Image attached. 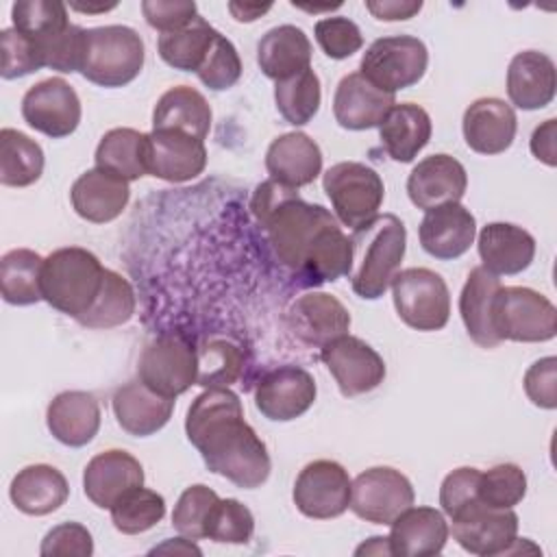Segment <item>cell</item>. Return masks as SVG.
<instances>
[{"label": "cell", "instance_id": "obj_5", "mask_svg": "<svg viewBox=\"0 0 557 557\" xmlns=\"http://www.w3.org/2000/svg\"><path fill=\"white\" fill-rule=\"evenodd\" d=\"M144 61V41L135 28L109 24L85 30L81 74L89 83L107 89L124 87L139 76Z\"/></svg>", "mask_w": 557, "mask_h": 557}, {"label": "cell", "instance_id": "obj_44", "mask_svg": "<svg viewBox=\"0 0 557 557\" xmlns=\"http://www.w3.org/2000/svg\"><path fill=\"white\" fill-rule=\"evenodd\" d=\"M13 28L44 44L70 26L67 7L59 0H20L11 7Z\"/></svg>", "mask_w": 557, "mask_h": 557}, {"label": "cell", "instance_id": "obj_62", "mask_svg": "<svg viewBox=\"0 0 557 557\" xmlns=\"http://www.w3.org/2000/svg\"><path fill=\"white\" fill-rule=\"evenodd\" d=\"M292 7L305 9V11H309V13H318V11H333V9H339L342 2H335V4H302V2H292Z\"/></svg>", "mask_w": 557, "mask_h": 557}, {"label": "cell", "instance_id": "obj_10", "mask_svg": "<svg viewBox=\"0 0 557 557\" xmlns=\"http://www.w3.org/2000/svg\"><path fill=\"white\" fill-rule=\"evenodd\" d=\"M137 379L152 392L176 398L196 385L198 350L178 333L159 335L141 350Z\"/></svg>", "mask_w": 557, "mask_h": 557}, {"label": "cell", "instance_id": "obj_56", "mask_svg": "<svg viewBox=\"0 0 557 557\" xmlns=\"http://www.w3.org/2000/svg\"><path fill=\"white\" fill-rule=\"evenodd\" d=\"M366 9L383 22H398L409 20L420 13L422 2L420 0H368Z\"/></svg>", "mask_w": 557, "mask_h": 557}, {"label": "cell", "instance_id": "obj_6", "mask_svg": "<svg viewBox=\"0 0 557 557\" xmlns=\"http://www.w3.org/2000/svg\"><path fill=\"white\" fill-rule=\"evenodd\" d=\"M322 187L331 200L335 218L352 231L379 215L385 196V185L379 172L359 161H339L331 165L322 176Z\"/></svg>", "mask_w": 557, "mask_h": 557}, {"label": "cell", "instance_id": "obj_40", "mask_svg": "<svg viewBox=\"0 0 557 557\" xmlns=\"http://www.w3.org/2000/svg\"><path fill=\"white\" fill-rule=\"evenodd\" d=\"M135 313V289L115 270H104L102 287L94 305L76 320L87 329H113L126 324Z\"/></svg>", "mask_w": 557, "mask_h": 557}, {"label": "cell", "instance_id": "obj_12", "mask_svg": "<svg viewBox=\"0 0 557 557\" xmlns=\"http://www.w3.org/2000/svg\"><path fill=\"white\" fill-rule=\"evenodd\" d=\"M350 490L352 481L342 463L333 459H315L298 472L292 498L302 516L329 520L348 509Z\"/></svg>", "mask_w": 557, "mask_h": 557}, {"label": "cell", "instance_id": "obj_19", "mask_svg": "<svg viewBox=\"0 0 557 557\" xmlns=\"http://www.w3.org/2000/svg\"><path fill=\"white\" fill-rule=\"evenodd\" d=\"M468 187L466 168L450 154L437 152L418 161L409 172L407 194L418 209H435L448 202H459Z\"/></svg>", "mask_w": 557, "mask_h": 557}, {"label": "cell", "instance_id": "obj_50", "mask_svg": "<svg viewBox=\"0 0 557 557\" xmlns=\"http://www.w3.org/2000/svg\"><path fill=\"white\" fill-rule=\"evenodd\" d=\"M313 33H315V41L322 48V52L335 61L348 59L363 46V35H361L359 26L344 15L318 20Z\"/></svg>", "mask_w": 557, "mask_h": 557}, {"label": "cell", "instance_id": "obj_20", "mask_svg": "<svg viewBox=\"0 0 557 557\" xmlns=\"http://www.w3.org/2000/svg\"><path fill=\"white\" fill-rule=\"evenodd\" d=\"M139 485H144L139 459L120 448L94 455L83 472L85 496L100 509H111L117 498Z\"/></svg>", "mask_w": 557, "mask_h": 557}, {"label": "cell", "instance_id": "obj_54", "mask_svg": "<svg viewBox=\"0 0 557 557\" xmlns=\"http://www.w3.org/2000/svg\"><path fill=\"white\" fill-rule=\"evenodd\" d=\"M141 11L146 22L161 35L187 26L198 15V7L191 0H144Z\"/></svg>", "mask_w": 557, "mask_h": 557}, {"label": "cell", "instance_id": "obj_39", "mask_svg": "<svg viewBox=\"0 0 557 557\" xmlns=\"http://www.w3.org/2000/svg\"><path fill=\"white\" fill-rule=\"evenodd\" d=\"M44 172L41 146L15 128L0 131V183L7 187H28Z\"/></svg>", "mask_w": 557, "mask_h": 557}, {"label": "cell", "instance_id": "obj_38", "mask_svg": "<svg viewBox=\"0 0 557 557\" xmlns=\"http://www.w3.org/2000/svg\"><path fill=\"white\" fill-rule=\"evenodd\" d=\"M44 257L30 248H13L0 261L2 298L9 305H35L41 298Z\"/></svg>", "mask_w": 557, "mask_h": 557}, {"label": "cell", "instance_id": "obj_18", "mask_svg": "<svg viewBox=\"0 0 557 557\" xmlns=\"http://www.w3.org/2000/svg\"><path fill=\"white\" fill-rule=\"evenodd\" d=\"M287 326L305 346L324 348L348 333L350 313L335 296L324 292H307L289 305Z\"/></svg>", "mask_w": 557, "mask_h": 557}, {"label": "cell", "instance_id": "obj_34", "mask_svg": "<svg viewBox=\"0 0 557 557\" xmlns=\"http://www.w3.org/2000/svg\"><path fill=\"white\" fill-rule=\"evenodd\" d=\"M500 287L503 285L496 274L487 272L483 265H476L470 270L459 294V313L463 326L470 339L481 348H494L500 344L492 326V307Z\"/></svg>", "mask_w": 557, "mask_h": 557}, {"label": "cell", "instance_id": "obj_32", "mask_svg": "<svg viewBox=\"0 0 557 557\" xmlns=\"http://www.w3.org/2000/svg\"><path fill=\"white\" fill-rule=\"evenodd\" d=\"M257 63L268 78L285 81L311 67V41L294 24L274 26L257 44Z\"/></svg>", "mask_w": 557, "mask_h": 557}, {"label": "cell", "instance_id": "obj_21", "mask_svg": "<svg viewBox=\"0 0 557 557\" xmlns=\"http://www.w3.org/2000/svg\"><path fill=\"white\" fill-rule=\"evenodd\" d=\"M476 235V220L461 202H448L424 211L418 228L424 252L450 261L468 252Z\"/></svg>", "mask_w": 557, "mask_h": 557}, {"label": "cell", "instance_id": "obj_4", "mask_svg": "<svg viewBox=\"0 0 557 557\" xmlns=\"http://www.w3.org/2000/svg\"><path fill=\"white\" fill-rule=\"evenodd\" d=\"M104 270L100 259L87 248H57L44 259L41 298L52 309L78 320L94 305Z\"/></svg>", "mask_w": 557, "mask_h": 557}, {"label": "cell", "instance_id": "obj_26", "mask_svg": "<svg viewBox=\"0 0 557 557\" xmlns=\"http://www.w3.org/2000/svg\"><path fill=\"white\" fill-rule=\"evenodd\" d=\"M476 250L483 268L496 276H511L527 270L535 257V239L511 222H490L479 231Z\"/></svg>", "mask_w": 557, "mask_h": 557}, {"label": "cell", "instance_id": "obj_55", "mask_svg": "<svg viewBox=\"0 0 557 557\" xmlns=\"http://www.w3.org/2000/svg\"><path fill=\"white\" fill-rule=\"evenodd\" d=\"M524 392L535 407L555 409L557 407V359L544 357L529 366L524 372Z\"/></svg>", "mask_w": 557, "mask_h": 557}, {"label": "cell", "instance_id": "obj_8", "mask_svg": "<svg viewBox=\"0 0 557 557\" xmlns=\"http://www.w3.org/2000/svg\"><path fill=\"white\" fill-rule=\"evenodd\" d=\"M429 65V50L413 35L381 37L368 46L359 72L381 91L396 94L416 85Z\"/></svg>", "mask_w": 557, "mask_h": 557}, {"label": "cell", "instance_id": "obj_2", "mask_svg": "<svg viewBox=\"0 0 557 557\" xmlns=\"http://www.w3.org/2000/svg\"><path fill=\"white\" fill-rule=\"evenodd\" d=\"M185 433L205 466L237 487L255 490L270 476L272 461L263 440L244 420L239 396L228 387H207L194 398Z\"/></svg>", "mask_w": 557, "mask_h": 557}, {"label": "cell", "instance_id": "obj_61", "mask_svg": "<svg viewBox=\"0 0 557 557\" xmlns=\"http://www.w3.org/2000/svg\"><path fill=\"white\" fill-rule=\"evenodd\" d=\"M115 7H117V2H109V4H76V2H72L70 4V9L81 11V13H104V11H111Z\"/></svg>", "mask_w": 557, "mask_h": 557}, {"label": "cell", "instance_id": "obj_24", "mask_svg": "<svg viewBox=\"0 0 557 557\" xmlns=\"http://www.w3.org/2000/svg\"><path fill=\"white\" fill-rule=\"evenodd\" d=\"M70 200L76 215L94 224H104L122 215L131 200V187L128 181L107 170L91 168L74 181Z\"/></svg>", "mask_w": 557, "mask_h": 557}, {"label": "cell", "instance_id": "obj_48", "mask_svg": "<svg viewBox=\"0 0 557 557\" xmlns=\"http://www.w3.org/2000/svg\"><path fill=\"white\" fill-rule=\"evenodd\" d=\"M196 76L200 78V83L205 87H209L213 91H224L239 81V76H242L239 52L233 46V41L226 39L220 30H218L202 65L198 67Z\"/></svg>", "mask_w": 557, "mask_h": 557}, {"label": "cell", "instance_id": "obj_59", "mask_svg": "<svg viewBox=\"0 0 557 557\" xmlns=\"http://www.w3.org/2000/svg\"><path fill=\"white\" fill-rule=\"evenodd\" d=\"M152 553H183V555L194 553V555H200V548L189 537H176V540H168L165 544L152 548Z\"/></svg>", "mask_w": 557, "mask_h": 557}, {"label": "cell", "instance_id": "obj_16", "mask_svg": "<svg viewBox=\"0 0 557 557\" xmlns=\"http://www.w3.org/2000/svg\"><path fill=\"white\" fill-rule=\"evenodd\" d=\"M318 394L313 376L300 366H276L263 372L255 385V407L274 422L300 418Z\"/></svg>", "mask_w": 557, "mask_h": 557}, {"label": "cell", "instance_id": "obj_58", "mask_svg": "<svg viewBox=\"0 0 557 557\" xmlns=\"http://www.w3.org/2000/svg\"><path fill=\"white\" fill-rule=\"evenodd\" d=\"M272 4H252V2H228V11L237 22H255L263 13H268Z\"/></svg>", "mask_w": 557, "mask_h": 557}, {"label": "cell", "instance_id": "obj_3", "mask_svg": "<svg viewBox=\"0 0 557 557\" xmlns=\"http://www.w3.org/2000/svg\"><path fill=\"white\" fill-rule=\"evenodd\" d=\"M350 287L363 300L381 298L400 272L407 228L394 213H379L350 235Z\"/></svg>", "mask_w": 557, "mask_h": 557}, {"label": "cell", "instance_id": "obj_9", "mask_svg": "<svg viewBox=\"0 0 557 557\" xmlns=\"http://www.w3.org/2000/svg\"><path fill=\"white\" fill-rule=\"evenodd\" d=\"M392 298L398 318L416 331H440L450 318L446 281L429 268L400 270L392 281Z\"/></svg>", "mask_w": 557, "mask_h": 557}, {"label": "cell", "instance_id": "obj_7", "mask_svg": "<svg viewBox=\"0 0 557 557\" xmlns=\"http://www.w3.org/2000/svg\"><path fill=\"white\" fill-rule=\"evenodd\" d=\"M492 326L500 342H548L557 333V309L531 287H500L492 307Z\"/></svg>", "mask_w": 557, "mask_h": 557}, {"label": "cell", "instance_id": "obj_30", "mask_svg": "<svg viewBox=\"0 0 557 557\" xmlns=\"http://www.w3.org/2000/svg\"><path fill=\"white\" fill-rule=\"evenodd\" d=\"M392 555L429 557L442 553L448 540V522L435 507H409L392 524Z\"/></svg>", "mask_w": 557, "mask_h": 557}, {"label": "cell", "instance_id": "obj_53", "mask_svg": "<svg viewBox=\"0 0 557 557\" xmlns=\"http://www.w3.org/2000/svg\"><path fill=\"white\" fill-rule=\"evenodd\" d=\"M479 476H481V470L470 468V466H461L444 476V481L440 485V505L448 518L455 511H459L463 505L479 498V494H476Z\"/></svg>", "mask_w": 557, "mask_h": 557}, {"label": "cell", "instance_id": "obj_57", "mask_svg": "<svg viewBox=\"0 0 557 557\" xmlns=\"http://www.w3.org/2000/svg\"><path fill=\"white\" fill-rule=\"evenodd\" d=\"M555 137H557V120H546L544 124H540L533 135H531V152L535 159H540L546 165H555L557 163V148H555Z\"/></svg>", "mask_w": 557, "mask_h": 557}, {"label": "cell", "instance_id": "obj_31", "mask_svg": "<svg viewBox=\"0 0 557 557\" xmlns=\"http://www.w3.org/2000/svg\"><path fill=\"white\" fill-rule=\"evenodd\" d=\"M13 505L26 516H46L57 511L70 496V485L61 470L48 463L22 468L9 487Z\"/></svg>", "mask_w": 557, "mask_h": 557}, {"label": "cell", "instance_id": "obj_33", "mask_svg": "<svg viewBox=\"0 0 557 557\" xmlns=\"http://www.w3.org/2000/svg\"><path fill=\"white\" fill-rule=\"evenodd\" d=\"M433 124L429 113L413 102H396L379 126V139L392 161L409 163L429 144Z\"/></svg>", "mask_w": 557, "mask_h": 557}, {"label": "cell", "instance_id": "obj_28", "mask_svg": "<svg viewBox=\"0 0 557 557\" xmlns=\"http://www.w3.org/2000/svg\"><path fill=\"white\" fill-rule=\"evenodd\" d=\"M111 407L122 431L135 437H148L168 424L174 411V398L152 392L137 379L113 392Z\"/></svg>", "mask_w": 557, "mask_h": 557}, {"label": "cell", "instance_id": "obj_42", "mask_svg": "<svg viewBox=\"0 0 557 557\" xmlns=\"http://www.w3.org/2000/svg\"><path fill=\"white\" fill-rule=\"evenodd\" d=\"M322 89L318 74L307 67L285 81H278L274 87V102L278 113L287 124L302 126L313 120L320 109Z\"/></svg>", "mask_w": 557, "mask_h": 557}, {"label": "cell", "instance_id": "obj_52", "mask_svg": "<svg viewBox=\"0 0 557 557\" xmlns=\"http://www.w3.org/2000/svg\"><path fill=\"white\" fill-rule=\"evenodd\" d=\"M44 557L52 555H74V557H89L94 555V540L87 527L81 522H63L52 527L39 546Z\"/></svg>", "mask_w": 557, "mask_h": 557}, {"label": "cell", "instance_id": "obj_25", "mask_svg": "<svg viewBox=\"0 0 557 557\" xmlns=\"http://www.w3.org/2000/svg\"><path fill=\"white\" fill-rule=\"evenodd\" d=\"M557 70L548 54L540 50L518 52L507 67V96L522 111L544 109L553 102Z\"/></svg>", "mask_w": 557, "mask_h": 557}, {"label": "cell", "instance_id": "obj_29", "mask_svg": "<svg viewBox=\"0 0 557 557\" xmlns=\"http://www.w3.org/2000/svg\"><path fill=\"white\" fill-rule=\"evenodd\" d=\"M46 424L57 442L81 448L89 444L100 429V405L89 392H61L48 405Z\"/></svg>", "mask_w": 557, "mask_h": 557}, {"label": "cell", "instance_id": "obj_36", "mask_svg": "<svg viewBox=\"0 0 557 557\" xmlns=\"http://www.w3.org/2000/svg\"><path fill=\"white\" fill-rule=\"evenodd\" d=\"M96 168L107 170L124 181L146 176V133L135 128H111L102 135L96 148Z\"/></svg>", "mask_w": 557, "mask_h": 557}, {"label": "cell", "instance_id": "obj_22", "mask_svg": "<svg viewBox=\"0 0 557 557\" xmlns=\"http://www.w3.org/2000/svg\"><path fill=\"white\" fill-rule=\"evenodd\" d=\"M394 104V94L381 91L361 72H350L335 87L333 115L342 128L368 131L381 126Z\"/></svg>", "mask_w": 557, "mask_h": 557}, {"label": "cell", "instance_id": "obj_13", "mask_svg": "<svg viewBox=\"0 0 557 557\" xmlns=\"http://www.w3.org/2000/svg\"><path fill=\"white\" fill-rule=\"evenodd\" d=\"M453 537L457 544L481 557L505 555L518 535V516L513 509H498L481 503L479 498L463 505L450 516Z\"/></svg>", "mask_w": 557, "mask_h": 557}, {"label": "cell", "instance_id": "obj_35", "mask_svg": "<svg viewBox=\"0 0 557 557\" xmlns=\"http://www.w3.org/2000/svg\"><path fill=\"white\" fill-rule=\"evenodd\" d=\"M211 107L207 98L187 85L168 89L154 104L152 128H174L183 131L200 141L211 131Z\"/></svg>", "mask_w": 557, "mask_h": 557}, {"label": "cell", "instance_id": "obj_45", "mask_svg": "<svg viewBox=\"0 0 557 557\" xmlns=\"http://www.w3.org/2000/svg\"><path fill=\"white\" fill-rule=\"evenodd\" d=\"M252 531L255 516L237 498H218L205 522V537L222 544H246Z\"/></svg>", "mask_w": 557, "mask_h": 557}, {"label": "cell", "instance_id": "obj_60", "mask_svg": "<svg viewBox=\"0 0 557 557\" xmlns=\"http://www.w3.org/2000/svg\"><path fill=\"white\" fill-rule=\"evenodd\" d=\"M357 555H392V548H389V540L383 537V535H374L370 537L368 542H363L357 550Z\"/></svg>", "mask_w": 557, "mask_h": 557}, {"label": "cell", "instance_id": "obj_11", "mask_svg": "<svg viewBox=\"0 0 557 557\" xmlns=\"http://www.w3.org/2000/svg\"><path fill=\"white\" fill-rule=\"evenodd\" d=\"M416 500L411 481L396 468L374 466L357 474L350 490V509L372 524H392Z\"/></svg>", "mask_w": 557, "mask_h": 557}, {"label": "cell", "instance_id": "obj_27", "mask_svg": "<svg viewBox=\"0 0 557 557\" xmlns=\"http://www.w3.org/2000/svg\"><path fill=\"white\" fill-rule=\"evenodd\" d=\"M265 170L287 187L311 185L322 172V150L307 133H283L268 146Z\"/></svg>", "mask_w": 557, "mask_h": 557}, {"label": "cell", "instance_id": "obj_51", "mask_svg": "<svg viewBox=\"0 0 557 557\" xmlns=\"http://www.w3.org/2000/svg\"><path fill=\"white\" fill-rule=\"evenodd\" d=\"M85 30L87 28L70 24L67 28H63L54 37L39 44L41 50H44L46 67H52V70L63 72V74L81 72L83 57H85Z\"/></svg>", "mask_w": 557, "mask_h": 557}, {"label": "cell", "instance_id": "obj_37", "mask_svg": "<svg viewBox=\"0 0 557 557\" xmlns=\"http://www.w3.org/2000/svg\"><path fill=\"white\" fill-rule=\"evenodd\" d=\"M215 35L218 30L202 15H196L187 26L159 35L157 50L170 67L181 72H198Z\"/></svg>", "mask_w": 557, "mask_h": 557}, {"label": "cell", "instance_id": "obj_1", "mask_svg": "<svg viewBox=\"0 0 557 557\" xmlns=\"http://www.w3.org/2000/svg\"><path fill=\"white\" fill-rule=\"evenodd\" d=\"M250 209L276 259L307 283H333L350 274V237L322 205L307 202L294 187L268 178L257 185Z\"/></svg>", "mask_w": 557, "mask_h": 557}, {"label": "cell", "instance_id": "obj_17", "mask_svg": "<svg viewBox=\"0 0 557 557\" xmlns=\"http://www.w3.org/2000/svg\"><path fill=\"white\" fill-rule=\"evenodd\" d=\"M205 165V141L174 128H152L146 133L148 174L168 183H185L202 174Z\"/></svg>", "mask_w": 557, "mask_h": 557}, {"label": "cell", "instance_id": "obj_49", "mask_svg": "<svg viewBox=\"0 0 557 557\" xmlns=\"http://www.w3.org/2000/svg\"><path fill=\"white\" fill-rule=\"evenodd\" d=\"M220 496L202 485V483H196V485H189L183 490V494L178 496L176 505H174V511H172V527L183 535V537H189V540H202L205 537V522H207V516L213 507V503L218 500Z\"/></svg>", "mask_w": 557, "mask_h": 557}, {"label": "cell", "instance_id": "obj_23", "mask_svg": "<svg viewBox=\"0 0 557 557\" xmlns=\"http://www.w3.org/2000/svg\"><path fill=\"white\" fill-rule=\"evenodd\" d=\"M518 120L509 102L500 98H479L466 111L461 120L463 139L470 150L479 154H500L516 137Z\"/></svg>", "mask_w": 557, "mask_h": 557}, {"label": "cell", "instance_id": "obj_43", "mask_svg": "<svg viewBox=\"0 0 557 557\" xmlns=\"http://www.w3.org/2000/svg\"><path fill=\"white\" fill-rule=\"evenodd\" d=\"M113 527L124 535H137L152 529L165 516V500L144 485L126 492L109 509Z\"/></svg>", "mask_w": 557, "mask_h": 557}, {"label": "cell", "instance_id": "obj_46", "mask_svg": "<svg viewBox=\"0 0 557 557\" xmlns=\"http://www.w3.org/2000/svg\"><path fill=\"white\" fill-rule=\"evenodd\" d=\"M476 494L490 507L513 509L527 494V474L516 463H496L481 472Z\"/></svg>", "mask_w": 557, "mask_h": 557}, {"label": "cell", "instance_id": "obj_14", "mask_svg": "<svg viewBox=\"0 0 557 557\" xmlns=\"http://www.w3.org/2000/svg\"><path fill=\"white\" fill-rule=\"evenodd\" d=\"M81 113L76 89L61 76L35 83L22 98L24 122L52 139L72 135L81 124Z\"/></svg>", "mask_w": 557, "mask_h": 557}, {"label": "cell", "instance_id": "obj_47", "mask_svg": "<svg viewBox=\"0 0 557 557\" xmlns=\"http://www.w3.org/2000/svg\"><path fill=\"white\" fill-rule=\"evenodd\" d=\"M0 52H2L0 74L4 81L28 76L46 67V59L39 41L20 33L13 26L0 33Z\"/></svg>", "mask_w": 557, "mask_h": 557}, {"label": "cell", "instance_id": "obj_15", "mask_svg": "<svg viewBox=\"0 0 557 557\" xmlns=\"http://www.w3.org/2000/svg\"><path fill=\"white\" fill-rule=\"evenodd\" d=\"M320 359L346 398L372 392L385 379L383 357L361 337L348 333L320 348Z\"/></svg>", "mask_w": 557, "mask_h": 557}, {"label": "cell", "instance_id": "obj_41", "mask_svg": "<svg viewBox=\"0 0 557 557\" xmlns=\"http://www.w3.org/2000/svg\"><path fill=\"white\" fill-rule=\"evenodd\" d=\"M198 379L202 387H228L246 366V352L228 337H209L198 348Z\"/></svg>", "mask_w": 557, "mask_h": 557}]
</instances>
